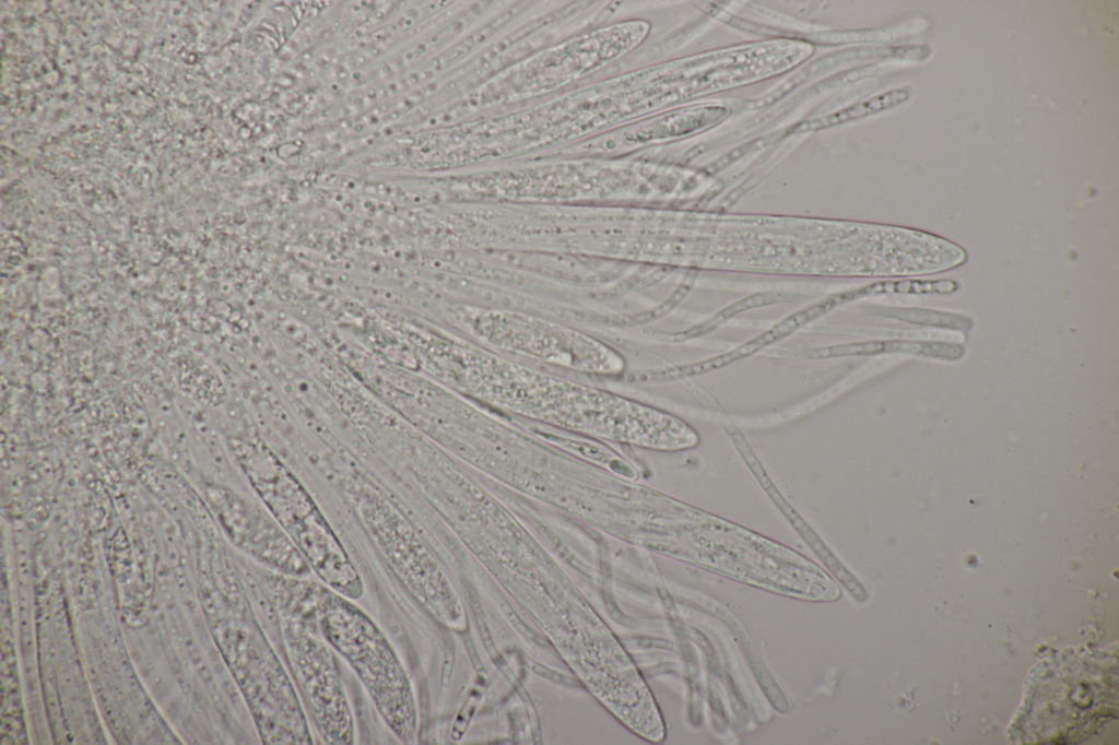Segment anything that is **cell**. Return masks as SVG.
Here are the masks:
<instances>
[{
  "mask_svg": "<svg viewBox=\"0 0 1119 745\" xmlns=\"http://www.w3.org/2000/svg\"><path fill=\"white\" fill-rule=\"evenodd\" d=\"M321 634L353 669L377 711L404 744L417 731L415 697L399 657L381 629L351 599L329 587L311 583Z\"/></svg>",
  "mask_w": 1119,
  "mask_h": 745,
  "instance_id": "obj_1",
  "label": "cell"
},
{
  "mask_svg": "<svg viewBox=\"0 0 1119 745\" xmlns=\"http://www.w3.org/2000/svg\"><path fill=\"white\" fill-rule=\"evenodd\" d=\"M283 645L294 681L326 744L354 743V719L332 647L319 628L311 583L272 575Z\"/></svg>",
  "mask_w": 1119,
  "mask_h": 745,
  "instance_id": "obj_2",
  "label": "cell"
},
{
  "mask_svg": "<svg viewBox=\"0 0 1119 745\" xmlns=\"http://www.w3.org/2000/svg\"><path fill=\"white\" fill-rule=\"evenodd\" d=\"M255 487L320 580L351 600L364 593L361 576L308 492L266 447L250 458Z\"/></svg>",
  "mask_w": 1119,
  "mask_h": 745,
  "instance_id": "obj_3",
  "label": "cell"
},
{
  "mask_svg": "<svg viewBox=\"0 0 1119 745\" xmlns=\"http://www.w3.org/2000/svg\"><path fill=\"white\" fill-rule=\"evenodd\" d=\"M355 509L409 592L436 618L452 620L454 604L443 575L408 520L375 494L357 497Z\"/></svg>",
  "mask_w": 1119,
  "mask_h": 745,
  "instance_id": "obj_4",
  "label": "cell"
},
{
  "mask_svg": "<svg viewBox=\"0 0 1119 745\" xmlns=\"http://www.w3.org/2000/svg\"><path fill=\"white\" fill-rule=\"evenodd\" d=\"M797 297L798 296L796 294H790V293H787V292H778V291H768V292L755 293V294H752V295H750L747 297H744V298H742V299L731 304L730 306H728V307L721 309L720 311H718L710 319H708V320L704 321L703 323H699V324H697V326H695V327H693V328H691V329H688L686 331L680 332L675 336L679 340H685V339L700 336L703 334H707L710 331L717 329L718 327H720L721 324L727 322L729 319L734 317L737 314H740V312H743L745 310H749V309H752V308H756V307L767 306V305L777 304V303H781V301L796 300Z\"/></svg>",
  "mask_w": 1119,
  "mask_h": 745,
  "instance_id": "obj_5",
  "label": "cell"
},
{
  "mask_svg": "<svg viewBox=\"0 0 1119 745\" xmlns=\"http://www.w3.org/2000/svg\"><path fill=\"white\" fill-rule=\"evenodd\" d=\"M909 97H910V92H909L908 88L893 90V91L883 93L881 95H877L875 97H872L871 99L861 102V103H859V104H857V105H855V106L844 110V113H837V114H834L832 116H828V117L825 118L826 120L821 119V121H818V122H813L812 121V122H810L808 125V128L809 127L817 128V127H822V126L824 127V126L835 125V123H837L839 121H844V120H848V119H852V118L864 117V116H868V115L876 113V111H881V110H884V109H888V108L895 107V106L906 102Z\"/></svg>",
  "mask_w": 1119,
  "mask_h": 745,
  "instance_id": "obj_6",
  "label": "cell"
}]
</instances>
